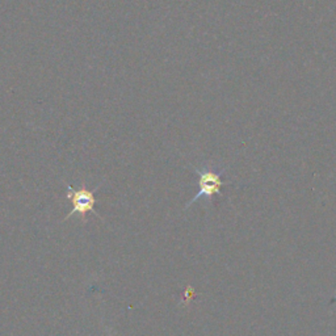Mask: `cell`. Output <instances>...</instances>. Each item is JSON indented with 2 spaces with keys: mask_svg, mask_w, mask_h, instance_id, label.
<instances>
[{
  "mask_svg": "<svg viewBox=\"0 0 336 336\" xmlns=\"http://www.w3.org/2000/svg\"><path fill=\"white\" fill-rule=\"evenodd\" d=\"M192 168L196 172V175L199 176L200 191L185 205V209L191 208L200 199L211 201L214 196L221 195V188L227 184L222 180V176L226 171L225 167H218L211 163H204L203 166H192Z\"/></svg>",
  "mask_w": 336,
  "mask_h": 336,
  "instance_id": "1",
  "label": "cell"
},
{
  "mask_svg": "<svg viewBox=\"0 0 336 336\" xmlns=\"http://www.w3.org/2000/svg\"><path fill=\"white\" fill-rule=\"evenodd\" d=\"M67 199L73 203V211L70 213V215H73L74 213L85 214L88 211H93V209H95L96 200L93 192L87 191L84 188L79 189V191H74L73 187H69Z\"/></svg>",
  "mask_w": 336,
  "mask_h": 336,
  "instance_id": "2",
  "label": "cell"
}]
</instances>
